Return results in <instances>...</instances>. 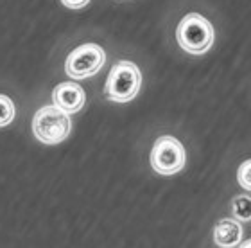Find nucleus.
Returning a JSON list of instances; mask_svg holds the SVG:
<instances>
[{
    "mask_svg": "<svg viewBox=\"0 0 251 248\" xmlns=\"http://www.w3.org/2000/svg\"><path fill=\"white\" fill-rule=\"evenodd\" d=\"M179 47L188 54H203L214 43V27L198 13H190L179 22L176 29Z\"/></svg>",
    "mask_w": 251,
    "mask_h": 248,
    "instance_id": "obj_1",
    "label": "nucleus"
},
{
    "mask_svg": "<svg viewBox=\"0 0 251 248\" xmlns=\"http://www.w3.org/2000/svg\"><path fill=\"white\" fill-rule=\"evenodd\" d=\"M72 128L70 117L59 106H43L32 119V133L45 144H58L68 137Z\"/></svg>",
    "mask_w": 251,
    "mask_h": 248,
    "instance_id": "obj_2",
    "label": "nucleus"
},
{
    "mask_svg": "<svg viewBox=\"0 0 251 248\" xmlns=\"http://www.w3.org/2000/svg\"><path fill=\"white\" fill-rule=\"evenodd\" d=\"M142 84V74L138 67L131 61H119L111 67L106 80L104 94L108 99L117 103H127L138 94Z\"/></svg>",
    "mask_w": 251,
    "mask_h": 248,
    "instance_id": "obj_3",
    "label": "nucleus"
},
{
    "mask_svg": "<svg viewBox=\"0 0 251 248\" xmlns=\"http://www.w3.org/2000/svg\"><path fill=\"white\" fill-rule=\"evenodd\" d=\"M106 61L104 49L95 43H84L68 54L65 70L72 80H86L97 74Z\"/></svg>",
    "mask_w": 251,
    "mask_h": 248,
    "instance_id": "obj_4",
    "label": "nucleus"
},
{
    "mask_svg": "<svg viewBox=\"0 0 251 248\" xmlns=\"http://www.w3.org/2000/svg\"><path fill=\"white\" fill-rule=\"evenodd\" d=\"M151 165L160 174H174L185 165V149L174 137H160L152 146Z\"/></svg>",
    "mask_w": 251,
    "mask_h": 248,
    "instance_id": "obj_5",
    "label": "nucleus"
},
{
    "mask_svg": "<svg viewBox=\"0 0 251 248\" xmlns=\"http://www.w3.org/2000/svg\"><path fill=\"white\" fill-rule=\"evenodd\" d=\"M54 105L59 106L67 113H75L84 106V90L75 83H61L52 92Z\"/></svg>",
    "mask_w": 251,
    "mask_h": 248,
    "instance_id": "obj_6",
    "label": "nucleus"
},
{
    "mask_svg": "<svg viewBox=\"0 0 251 248\" xmlns=\"http://www.w3.org/2000/svg\"><path fill=\"white\" fill-rule=\"evenodd\" d=\"M242 239V227L241 223L235 220H223L215 225L214 230V241L217 247H237L241 245Z\"/></svg>",
    "mask_w": 251,
    "mask_h": 248,
    "instance_id": "obj_7",
    "label": "nucleus"
},
{
    "mask_svg": "<svg viewBox=\"0 0 251 248\" xmlns=\"http://www.w3.org/2000/svg\"><path fill=\"white\" fill-rule=\"evenodd\" d=\"M231 212L239 221H251V198L246 194H239L231 201Z\"/></svg>",
    "mask_w": 251,
    "mask_h": 248,
    "instance_id": "obj_8",
    "label": "nucleus"
},
{
    "mask_svg": "<svg viewBox=\"0 0 251 248\" xmlns=\"http://www.w3.org/2000/svg\"><path fill=\"white\" fill-rule=\"evenodd\" d=\"M15 119V105L7 95H0V128L7 126Z\"/></svg>",
    "mask_w": 251,
    "mask_h": 248,
    "instance_id": "obj_9",
    "label": "nucleus"
},
{
    "mask_svg": "<svg viewBox=\"0 0 251 248\" xmlns=\"http://www.w3.org/2000/svg\"><path fill=\"white\" fill-rule=\"evenodd\" d=\"M237 180H239L241 187H244L246 191H251V160H246V162L241 164L239 173H237Z\"/></svg>",
    "mask_w": 251,
    "mask_h": 248,
    "instance_id": "obj_10",
    "label": "nucleus"
},
{
    "mask_svg": "<svg viewBox=\"0 0 251 248\" xmlns=\"http://www.w3.org/2000/svg\"><path fill=\"white\" fill-rule=\"evenodd\" d=\"M88 2L90 0H61V4L70 7V9H81V7H84Z\"/></svg>",
    "mask_w": 251,
    "mask_h": 248,
    "instance_id": "obj_11",
    "label": "nucleus"
},
{
    "mask_svg": "<svg viewBox=\"0 0 251 248\" xmlns=\"http://www.w3.org/2000/svg\"><path fill=\"white\" fill-rule=\"evenodd\" d=\"M241 247H244V248H251V239H250V241H246V243H242Z\"/></svg>",
    "mask_w": 251,
    "mask_h": 248,
    "instance_id": "obj_12",
    "label": "nucleus"
}]
</instances>
